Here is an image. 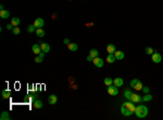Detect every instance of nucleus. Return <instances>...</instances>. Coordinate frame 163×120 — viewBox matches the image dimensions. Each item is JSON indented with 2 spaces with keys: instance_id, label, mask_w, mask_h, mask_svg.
Returning a JSON list of instances; mask_svg holds the SVG:
<instances>
[{
  "instance_id": "nucleus-1",
  "label": "nucleus",
  "mask_w": 163,
  "mask_h": 120,
  "mask_svg": "<svg viewBox=\"0 0 163 120\" xmlns=\"http://www.w3.org/2000/svg\"><path fill=\"white\" fill-rule=\"evenodd\" d=\"M135 108H136L135 107V103H133L132 101H128L122 104V106H121V113H122V115L128 117V116L134 114Z\"/></svg>"
},
{
  "instance_id": "nucleus-2",
  "label": "nucleus",
  "mask_w": 163,
  "mask_h": 120,
  "mask_svg": "<svg viewBox=\"0 0 163 120\" xmlns=\"http://www.w3.org/2000/svg\"><path fill=\"white\" fill-rule=\"evenodd\" d=\"M134 114L137 116L138 118H145L148 115V108H147L145 105H138L136 108H135Z\"/></svg>"
},
{
  "instance_id": "nucleus-3",
  "label": "nucleus",
  "mask_w": 163,
  "mask_h": 120,
  "mask_svg": "<svg viewBox=\"0 0 163 120\" xmlns=\"http://www.w3.org/2000/svg\"><path fill=\"white\" fill-rule=\"evenodd\" d=\"M130 87H132L133 89L139 91V90L142 89V82L138 79H133L132 81H130Z\"/></svg>"
},
{
  "instance_id": "nucleus-4",
  "label": "nucleus",
  "mask_w": 163,
  "mask_h": 120,
  "mask_svg": "<svg viewBox=\"0 0 163 120\" xmlns=\"http://www.w3.org/2000/svg\"><path fill=\"white\" fill-rule=\"evenodd\" d=\"M108 93L110 95H112V96H115V95L118 94V89L116 85H109L108 87Z\"/></svg>"
},
{
  "instance_id": "nucleus-5",
  "label": "nucleus",
  "mask_w": 163,
  "mask_h": 120,
  "mask_svg": "<svg viewBox=\"0 0 163 120\" xmlns=\"http://www.w3.org/2000/svg\"><path fill=\"white\" fill-rule=\"evenodd\" d=\"M152 61L154 62V63H160L161 61H162V55L160 54V53H158L157 51H154V53L152 54Z\"/></svg>"
},
{
  "instance_id": "nucleus-6",
  "label": "nucleus",
  "mask_w": 163,
  "mask_h": 120,
  "mask_svg": "<svg viewBox=\"0 0 163 120\" xmlns=\"http://www.w3.org/2000/svg\"><path fill=\"white\" fill-rule=\"evenodd\" d=\"M92 62H94L95 66H96V67H98V68H101L102 66H103V61H102V59H100L99 56L95 57Z\"/></svg>"
},
{
  "instance_id": "nucleus-7",
  "label": "nucleus",
  "mask_w": 163,
  "mask_h": 120,
  "mask_svg": "<svg viewBox=\"0 0 163 120\" xmlns=\"http://www.w3.org/2000/svg\"><path fill=\"white\" fill-rule=\"evenodd\" d=\"M44 24H45V22H44V20L41 19V17H39V19H36L35 22H34V25H35L36 28H43Z\"/></svg>"
},
{
  "instance_id": "nucleus-8",
  "label": "nucleus",
  "mask_w": 163,
  "mask_h": 120,
  "mask_svg": "<svg viewBox=\"0 0 163 120\" xmlns=\"http://www.w3.org/2000/svg\"><path fill=\"white\" fill-rule=\"evenodd\" d=\"M130 101L133 102V103H140V102L142 101V97H140V95L138 94H135V93H133L132 96H130Z\"/></svg>"
},
{
  "instance_id": "nucleus-9",
  "label": "nucleus",
  "mask_w": 163,
  "mask_h": 120,
  "mask_svg": "<svg viewBox=\"0 0 163 120\" xmlns=\"http://www.w3.org/2000/svg\"><path fill=\"white\" fill-rule=\"evenodd\" d=\"M40 43V48H41V51L44 53H48L50 51V45L46 42H39Z\"/></svg>"
},
{
  "instance_id": "nucleus-10",
  "label": "nucleus",
  "mask_w": 163,
  "mask_h": 120,
  "mask_svg": "<svg viewBox=\"0 0 163 120\" xmlns=\"http://www.w3.org/2000/svg\"><path fill=\"white\" fill-rule=\"evenodd\" d=\"M48 102H49L50 105H54V104H57V102H58V97H57V95L51 94L49 97H48Z\"/></svg>"
},
{
  "instance_id": "nucleus-11",
  "label": "nucleus",
  "mask_w": 163,
  "mask_h": 120,
  "mask_svg": "<svg viewBox=\"0 0 163 120\" xmlns=\"http://www.w3.org/2000/svg\"><path fill=\"white\" fill-rule=\"evenodd\" d=\"M107 51L109 52V54H114V52L116 51L115 45H114L113 43H110V45H108V47H107Z\"/></svg>"
},
{
  "instance_id": "nucleus-12",
  "label": "nucleus",
  "mask_w": 163,
  "mask_h": 120,
  "mask_svg": "<svg viewBox=\"0 0 163 120\" xmlns=\"http://www.w3.org/2000/svg\"><path fill=\"white\" fill-rule=\"evenodd\" d=\"M32 51H33V53H35V54H39L40 52H41V48H40V45H34L33 47H32Z\"/></svg>"
},
{
  "instance_id": "nucleus-13",
  "label": "nucleus",
  "mask_w": 163,
  "mask_h": 120,
  "mask_svg": "<svg viewBox=\"0 0 163 120\" xmlns=\"http://www.w3.org/2000/svg\"><path fill=\"white\" fill-rule=\"evenodd\" d=\"M114 55H115V59L118 60V61H121V60L124 59V52L121 51V50H118V51L114 52Z\"/></svg>"
},
{
  "instance_id": "nucleus-14",
  "label": "nucleus",
  "mask_w": 163,
  "mask_h": 120,
  "mask_svg": "<svg viewBox=\"0 0 163 120\" xmlns=\"http://www.w3.org/2000/svg\"><path fill=\"white\" fill-rule=\"evenodd\" d=\"M123 83H124V81L122 78H115V79H113V85H116V87H122Z\"/></svg>"
},
{
  "instance_id": "nucleus-15",
  "label": "nucleus",
  "mask_w": 163,
  "mask_h": 120,
  "mask_svg": "<svg viewBox=\"0 0 163 120\" xmlns=\"http://www.w3.org/2000/svg\"><path fill=\"white\" fill-rule=\"evenodd\" d=\"M10 16V12L7 10H0V17L1 19H8Z\"/></svg>"
},
{
  "instance_id": "nucleus-16",
  "label": "nucleus",
  "mask_w": 163,
  "mask_h": 120,
  "mask_svg": "<svg viewBox=\"0 0 163 120\" xmlns=\"http://www.w3.org/2000/svg\"><path fill=\"white\" fill-rule=\"evenodd\" d=\"M44 56H45V53H44V52H43V53L40 52L39 54L35 57V62H36V63H41V62H43V60H44Z\"/></svg>"
},
{
  "instance_id": "nucleus-17",
  "label": "nucleus",
  "mask_w": 163,
  "mask_h": 120,
  "mask_svg": "<svg viewBox=\"0 0 163 120\" xmlns=\"http://www.w3.org/2000/svg\"><path fill=\"white\" fill-rule=\"evenodd\" d=\"M67 48H69V50H70V51H72V52H75L76 50L78 49V45H76V43H69V45H67Z\"/></svg>"
},
{
  "instance_id": "nucleus-18",
  "label": "nucleus",
  "mask_w": 163,
  "mask_h": 120,
  "mask_svg": "<svg viewBox=\"0 0 163 120\" xmlns=\"http://www.w3.org/2000/svg\"><path fill=\"white\" fill-rule=\"evenodd\" d=\"M43 106H44V104H43V102H41V101H39V100L34 101V107H35V108L39 109V108H41Z\"/></svg>"
},
{
  "instance_id": "nucleus-19",
  "label": "nucleus",
  "mask_w": 163,
  "mask_h": 120,
  "mask_svg": "<svg viewBox=\"0 0 163 120\" xmlns=\"http://www.w3.org/2000/svg\"><path fill=\"white\" fill-rule=\"evenodd\" d=\"M115 55L114 54H109L108 56H107V62L108 63H110V64H112V63H114L115 62Z\"/></svg>"
},
{
  "instance_id": "nucleus-20",
  "label": "nucleus",
  "mask_w": 163,
  "mask_h": 120,
  "mask_svg": "<svg viewBox=\"0 0 163 120\" xmlns=\"http://www.w3.org/2000/svg\"><path fill=\"white\" fill-rule=\"evenodd\" d=\"M10 119V116L8 111H2L1 113V116H0V120H9Z\"/></svg>"
},
{
  "instance_id": "nucleus-21",
  "label": "nucleus",
  "mask_w": 163,
  "mask_h": 120,
  "mask_svg": "<svg viewBox=\"0 0 163 120\" xmlns=\"http://www.w3.org/2000/svg\"><path fill=\"white\" fill-rule=\"evenodd\" d=\"M10 96H11V92H10L9 90H3L2 91V99L7 100V99H9Z\"/></svg>"
},
{
  "instance_id": "nucleus-22",
  "label": "nucleus",
  "mask_w": 163,
  "mask_h": 120,
  "mask_svg": "<svg viewBox=\"0 0 163 120\" xmlns=\"http://www.w3.org/2000/svg\"><path fill=\"white\" fill-rule=\"evenodd\" d=\"M20 23H21V21H20V19L19 17H13V19L11 20V24L14 27H17V26H19L20 25Z\"/></svg>"
},
{
  "instance_id": "nucleus-23",
  "label": "nucleus",
  "mask_w": 163,
  "mask_h": 120,
  "mask_svg": "<svg viewBox=\"0 0 163 120\" xmlns=\"http://www.w3.org/2000/svg\"><path fill=\"white\" fill-rule=\"evenodd\" d=\"M89 55L95 59V57H97L98 55H99V52H98V50H96V49H91L89 51Z\"/></svg>"
},
{
  "instance_id": "nucleus-24",
  "label": "nucleus",
  "mask_w": 163,
  "mask_h": 120,
  "mask_svg": "<svg viewBox=\"0 0 163 120\" xmlns=\"http://www.w3.org/2000/svg\"><path fill=\"white\" fill-rule=\"evenodd\" d=\"M103 82H104V85H107V87H109V85H113V79H111V78H104V80H103Z\"/></svg>"
},
{
  "instance_id": "nucleus-25",
  "label": "nucleus",
  "mask_w": 163,
  "mask_h": 120,
  "mask_svg": "<svg viewBox=\"0 0 163 120\" xmlns=\"http://www.w3.org/2000/svg\"><path fill=\"white\" fill-rule=\"evenodd\" d=\"M35 33L38 37H44V36H45V30H44L43 28H37Z\"/></svg>"
},
{
  "instance_id": "nucleus-26",
  "label": "nucleus",
  "mask_w": 163,
  "mask_h": 120,
  "mask_svg": "<svg viewBox=\"0 0 163 120\" xmlns=\"http://www.w3.org/2000/svg\"><path fill=\"white\" fill-rule=\"evenodd\" d=\"M132 91L130 90H125V92H124V96H125V99H127L128 101H130V96H132Z\"/></svg>"
},
{
  "instance_id": "nucleus-27",
  "label": "nucleus",
  "mask_w": 163,
  "mask_h": 120,
  "mask_svg": "<svg viewBox=\"0 0 163 120\" xmlns=\"http://www.w3.org/2000/svg\"><path fill=\"white\" fill-rule=\"evenodd\" d=\"M151 100H152V95H150L149 93H147V94L142 97V101L144 102H149V101H151Z\"/></svg>"
},
{
  "instance_id": "nucleus-28",
  "label": "nucleus",
  "mask_w": 163,
  "mask_h": 120,
  "mask_svg": "<svg viewBox=\"0 0 163 120\" xmlns=\"http://www.w3.org/2000/svg\"><path fill=\"white\" fill-rule=\"evenodd\" d=\"M36 27H35V25H28L27 26V31L28 33H34V31H36Z\"/></svg>"
},
{
  "instance_id": "nucleus-29",
  "label": "nucleus",
  "mask_w": 163,
  "mask_h": 120,
  "mask_svg": "<svg viewBox=\"0 0 163 120\" xmlns=\"http://www.w3.org/2000/svg\"><path fill=\"white\" fill-rule=\"evenodd\" d=\"M153 49H152V48H150V47H147L146 48V53H147V54H149V55H150V54H153Z\"/></svg>"
},
{
  "instance_id": "nucleus-30",
  "label": "nucleus",
  "mask_w": 163,
  "mask_h": 120,
  "mask_svg": "<svg viewBox=\"0 0 163 120\" xmlns=\"http://www.w3.org/2000/svg\"><path fill=\"white\" fill-rule=\"evenodd\" d=\"M12 31H13V35H19V34L21 33V30H20L19 27H13Z\"/></svg>"
},
{
  "instance_id": "nucleus-31",
  "label": "nucleus",
  "mask_w": 163,
  "mask_h": 120,
  "mask_svg": "<svg viewBox=\"0 0 163 120\" xmlns=\"http://www.w3.org/2000/svg\"><path fill=\"white\" fill-rule=\"evenodd\" d=\"M142 92H144L145 94H147V93H149V92H150V89H149L148 87H142Z\"/></svg>"
},
{
  "instance_id": "nucleus-32",
  "label": "nucleus",
  "mask_w": 163,
  "mask_h": 120,
  "mask_svg": "<svg viewBox=\"0 0 163 120\" xmlns=\"http://www.w3.org/2000/svg\"><path fill=\"white\" fill-rule=\"evenodd\" d=\"M63 42H64V45H69V43H70V40L67 39V38H65V39L63 40Z\"/></svg>"
},
{
  "instance_id": "nucleus-33",
  "label": "nucleus",
  "mask_w": 163,
  "mask_h": 120,
  "mask_svg": "<svg viewBox=\"0 0 163 120\" xmlns=\"http://www.w3.org/2000/svg\"><path fill=\"white\" fill-rule=\"evenodd\" d=\"M87 61L88 62H92V61H94V57H91L90 55H88V56H87Z\"/></svg>"
},
{
  "instance_id": "nucleus-34",
  "label": "nucleus",
  "mask_w": 163,
  "mask_h": 120,
  "mask_svg": "<svg viewBox=\"0 0 163 120\" xmlns=\"http://www.w3.org/2000/svg\"><path fill=\"white\" fill-rule=\"evenodd\" d=\"M7 28H8V29H13V25H12V24H8V25H7Z\"/></svg>"
}]
</instances>
